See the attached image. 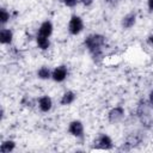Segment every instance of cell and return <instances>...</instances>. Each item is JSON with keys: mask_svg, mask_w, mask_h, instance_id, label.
<instances>
[{"mask_svg": "<svg viewBox=\"0 0 153 153\" xmlns=\"http://www.w3.org/2000/svg\"><path fill=\"white\" fill-rule=\"evenodd\" d=\"M136 17H137L136 16V12H129L126 16H123L122 19H121V26H122V29H124V30L131 29L135 25V23H136Z\"/></svg>", "mask_w": 153, "mask_h": 153, "instance_id": "8fae6325", "label": "cell"}, {"mask_svg": "<svg viewBox=\"0 0 153 153\" xmlns=\"http://www.w3.org/2000/svg\"><path fill=\"white\" fill-rule=\"evenodd\" d=\"M68 32L72 35V36H76L79 33L82 32L84 30V20L80 16H76V14H73L69 20H68Z\"/></svg>", "mask_w": 153, "mask_h": 153, "instance_id": "5b68a950", "label": "cell"}, {"mask_svg": "<svg viewBox=\"0 0 153 153\" xmlns=\"http://www.w3.org/2000/svg\"><path fill=\"white\" fill-rule=\"evenodd\" d=\"M120 62H121V57L118 55H116V54L104 56V59H103V63L106 65V66H110V67H115Z\"/></svg>", "mask_w": 153, "mask_h": 153, "instance_id": "e0dca14e", "label": "cell"}, {"mask_svg": "<svg viewBox=\"0 0 153 153\" xmlns=\"http://www.w3.org/2000/svg\"><path fill=\"white\" fill-rule=\"evenodd\" d=\"M126 116V110L123 106L121 105H117V106H114L109 110L108 112V121L111 123V124H117L120 123Z\"/></svg>", "mask_w": 153, "mask_h": 153, "instance_id": "8992f818", "label": "cell"}, {"mask_svg": "<svg viewBox=\"0 0 153 153\" xmlns=\"http://www.w3.org/2000/svg\"><path fill=\"white\" fill-rule=\"evenodd\" d=\"M143 141V135L141 131L136 130V131H133L130 133L129 135H127L124 142L122 143V146L118 148L120 151H130L135 147H137L139 145H141Z\"/></svg>", "mask_w": 153, "mask_h": 153, "instance_id": "3957f363", "label": "cell"}, {"mask_svg": "<svg viewBox=\"0 0 153 153\" xmlns=\"http://www.w3.org/2000/svg\"><path fill=\"white\" fill-rule=\"evenodd\" d=\"M148 100L153 104V88L149 91V93H148Z\"/></svg>", "mask_w": 153, "mask_h": 153, "instance_id": "d4e9b609", "label": "cell"}, {"mask_svg": "<svg viewBox=\"0 0 153 153\" xmlns=\"http://www.w3.org/2000/svg\"><path fill=\"white\" fill-rule=\"evenodd\" d=\"M53 31H54V25H53L51 20L47 19V20H44V22L41 23L38 30H37V35L50 38V36L53 35Z\"/></svg>", "mask_w": 153, "mask_h": 153, "instance_id": "9c48e42d", "label": "cell"}, {"mask_svg": "<svg viewBox=\"0 0 153 153\" xmlns=\"http://www.w3.org/2000/svg\"><path fill=\"white\" fill-rule=\"evenodd\" d=\"M13 42V31L8 27H1L0 30V43L2 45H11Z\"/></svg>", "mask_w": 153, "mask_h": 153, "instance_id": "7c38bea8", "label": "cell"}, {"mask_svg": "<svg viewBox=\"0 0 153 153\" xmlns=\"http://www.w3.org/2000/svg\"><path fill=\"white\" fill-rule=\"evenodd\" d=\"M147 8L151 13H153V0H147Z\"/></svg>", "mask_w": 153, "mask_h": 153, "instance_id": "7402d4cb", "label": "cell"}, {"mask_svg": "<svg viewBox=\"0 0 153 153\" xmlns=\"http://www.w3.org/2000/svg\"><path fill=\"white\" fill-rule=\"evenodd\" d=\"M37 78L41 80H49L51 79V69L47 66H41L37 69Z\"/></svg>", "mask_w": 153, "mask_h": 153, "instance_id": "2e32d148", "label": "cell"}, {"mask_svg": "<svg viewBox=\"0 0 153 153\" xmlns=\"http://www.w3.org/2000/svg\"><path fill=\"white\" fill-rule=\"evenodd\" d=\"M106 2H108L110 6H117V4L120 2V0H106Z\"/></svg>", "mask_w": 153, "mask_h": 153, "instance_id": "cb8c5ba5", "label": "cell"}, {"mask_svg": "<svg viewBox=\"0 0 153 153\" xmlns=\"http://www.w3.org/2000/svg\"><path fill=\"white\" fill-rule=\"evenodd\" d=\"M114 148V142L112 139L105 134V133H99L94 141H93V148L92 149H104V151H109Z\"/></svg>", "mask_w": 153, "mask_h": 153, "instance_id": "277c9868", "label": "cell"}, {"mask_svg": "<svg viewBox=\"0 0 153 153\" xmlns=\"http://www.w3.org/2000/svg\"><path fill=\"white\" fill-rule=\"evenodd\" d=\"M67 78H68V68L65 65L56 66L51 71V80H54L55 82H63Z\"/></svg>", "mask_w": 153, "mask_h": 153, "instance_id": "ba28073f", "label": "cell"}, {"mask_svg": "<svg viewBox=\"0 0 153 153\" xmlns=\"http://www.w3.org/2000/svg\"><path fill=\"white\" fill-rule=\"evenodd\" d=\"M75 99H76V93H75L74 91L68 90V91L63 92V94L61 96V98H60V104L63 105V106H67V105L73 104Z\"/></svg>", "mask_w": 153, "mask_h": 153, "instance_id": "4fadbf2b", "label": "cell"}, {"mask_svg": "<svg viewBox=\"0 0 153 153\" xmlns=\"http://www.w3.org/2000/svg\"><path fill=\"white\" fill-rule=\"evenodd\" d=\"M93 1L94 0H79V2H81L84 6H86V7H88V6H91L92 4H93Z\"/></svg>", "mask_w": 153, "mask_h": 153, "instance_id": "44dd1931", "label": "cell"}, {"mask_svg": "<svg viewBox=\"0 0 153 153\" xmlns=\"http://www.w3.org/2000/svg\"><path fill=\"white\" fill-rule=\"evenodd\" d=\"M22 104H23L24 106H27V108L33 105V103L31 102V99H30L29 96H24V97H23V99H22Z\"/></svg>", "mask_w": 153, "mask_h": 153, "instance_id": "ffe728a7", "label": "cell"}, {"mask_svg": "<svg viewBox=\"0 0 153 153\" xmlns=\"http://www.w3.org/2000/svg\"><path fill=\"white\" fill-rule=\"evenodd\" d=\"M68 133L76 137V139H84L85 136V128H84V124L81 121L79 120H73L69 122L68 124Z\"/></svg>", "mask_w": 153, "mask_h": 153, "instance_id": "52a82bcc", "label": "cell"}, {"mask_svg": "<svg viewBox=\"0 0 153 153\" xmlns=\"http://www.w3.org/2000/svg\"><path fill=\"white\" fill-rule=\"evenodd\" d=\"M60 1L67 7H75L79 2V0H60Z\"/></svg>", "mask_w": 153, "mask_h": 153, "instance_id": "d6986e66", "label": "cell"}, {"mask_svg": "<svg viewBox=\"0 0 153 153\" xmlns=\"http://www.w3.org/2000/svg\"><path fill=\"white\" fill-rule=\"evenodd\" d=\"M10 18H11V13L5 7H1L0 8V24H1V27H5V25L10 22Z\"/></svg>", "mask_w": 153, "mask_h": 153, "instance_id": "ac0fdd59", "label": "cell"}, {"mask_svg": "<svg viewBox=\"0 0 153 153\" xmlns=\"http://www.w3.org/2000/svg\"><path fill=\"white\" fill-rule=\"evenodd\" d=\"M16 149V142L13 140H4L0 145V152L1 153H11Z\"/></svg>", "mask_w": 153, "mask_h": 153, "instance_id": "5bb4252c", "label": "cell"}, {"mask_svg": "<svg viewBox=\"0 0 153 153\" xmlns=\"http://www.w3.org/2000/svg\"><path fill=\"white\" fill-rule=\"evenodd\" d=\"M106 43V37L102 33H91L84 39V47L91 55L92 60L96 63L103 62L104 54L103 48Z\"/></svg>", "mask_w": 153, "mask_h": 153, "instance_id": "6da1fadb", "label": "cell"}, {"mask_svg": "<svg viewBox=\"0 0 153 153\" xmlns=\"http://www.w3.org/2000/svg\"><path fill=\"white\" fill-rule=\"evenodd\" d=\"M37 105L42 112H49L53 109V99L48 94H43L38 98Z\"/></svg>", "mask_w": 153, "mask_h": 153, "instance_id": "30bf717a", "label": "cell"}, {"mask_svg": "<svg viewBox=\"0 0 153 153\" xmlns=\"http://www.w3.org/2000/svg\"><path fill=\"white\" fill-rule=\"evenodd\" d=\"M147 44L151 45V47H153V32L147 37Z\"/></svg>", "mask_w": 153, "mask_h": 153, "instance_id": "603a6c76", "label": "cell"}, {"mask_svg": "<svg viewBox=\"0 0 153 153\" xmlns=\"http://www.w3.org/2000/svg\"><path fill=\"white\" fill-rule=\"evenodd\" d=\"M36 44L41 50H48L50 48V39L49 37H44V36H36Z\"/></svg>", "mask_w": 153, "mask_h": 153, "instance_id": "9a60e30c", "label": "cell"}, {"mask_svg": "<svg viewBox=\"0 0 153 153\" xmlns=\"http://www.w3.org/2000/svg\"><path fill=\"white\" fill-rule=\"evenodd\" d=\"M136 117L145 128L153 126V104L148 99L141 98L136 105Z\"/></svg>", "mask_w": 153, "mask_h": 153, "instance_id": "7a4b0ae2", "label": "cell"}]
</instances>
